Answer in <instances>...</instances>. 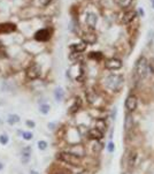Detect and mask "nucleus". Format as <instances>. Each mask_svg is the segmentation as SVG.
Segmentation results:
<instances>
[{"mask_svg": "<svg viewBox=\"0 0 154 174\" xmlns=\"http://www.w3.org/2000/svg\"><path fill=\"white\" fill-rule=\"evenodd\" d=\"M7 121H8L9 125L13 126V125H15V124H17V122H20V116H18L17 114H9Z\"/></svg>", "mask_w": 154, "mask_h": 174, "instance_id": "obj_20", "label": "nucleus"}, {"mask_svg": "<svg viewBox=\"0 0 154 174\" xmlns=\"http://www.w3.org/2000/svg\"><path fill=\"white\" fill-rule=\"evenodd\" d=\"M2 168H4V164H2V163H1V161H0V171H1V170H2Z\"/></svg>", "mask_w": 154, "mask_h": 174, "instance_id": "obj_36", "label": "nucleus"}, {"mask_svg": "<svg viewBox=\"0 0 154 174\" xmlns=\"http://www.w3.org/2000/svg\"><path fill=\"white\" fill-rule=\"evenodd\" d=\"M25 125L29 127V128H35V127H36V124H35L33 121H31V120H27V121H25Z\"/></svg>", "mask_w": 154, "mask_h": 174, "instance_id": "obj_30", "label": "nucleus"}, {"mask_svg": "<svg viewBox=\"0 0 154 174\" xmlns=\"http://www.w3.org/2000/svg\"><path fill=\"white\" fill-rule=\"evenodd\" d=\"M51 1H52V0H40V4H42L43 6H47V5H49Z\"/></svg>", "mask_w": 154, "mask_h": 174, "instance_id": "obj_32", "label": "nucleus"}, {"mask_svg": "<svg viewBox=\"0 0 154 174\" xmlns=\"http://www.w3.org/2000/svg\"><path fill=\"white\" fill-rule=\"evenodd\" d=\"M49 110H51V107H49L48 104H42L39 106V111H40V113H43V114H47L49 112Z\"/></svg>", "mask_w": 154, "mask_h": 174, "instance_id": "obj_24", "label": "nucleus"}, {"mask_svg": "<svg viewBox=\"0 0 154 174\" xmlns=\"http://www.w3.org/2000/svg\"><path fill=\"white\" fill-rule=\"evenodd\" d=\"M38 149L39 150H46L47 149V142L46 141H38Z\"/></svg>", "mask_w": 154, "mask_h": 174, "instance_id": "obj_28", "label": "nucleus"}, {"mask_svg": "<svg viewBox=\"0 0 154 174\" xmlns=\"http://www.w3.org/2000/svg\"><path fill=\"white\" fill-rule=\"evenodd\" d=\"M55 174H63V173H55Z\"/></svg>", "mask_w": 154, "mask_h": 174, "instance_id": "obj_38", "label": "nucleus"}, {"mask_svg": "<svg viewBox=\"0 0 154 174\" xmlns=\"http://www.w3.org/2000/svg\"><path fill=\"white\" fill-rule=\"evenodd\" d=\"M151 2H152V7L154 8V0H151Z\"/></svg>", "mask_w": 154, "mask_h": 174, "instance_id": "obj_37", "label": "nucleus"}, {"mask_svg": "<svg viewBox=\"0 0 154 174\" xmlns=\"http://www.w3.org/2000/svg\"><path fill=\"white\" fill-rule=\"evenodd\" d=\"M40 70H42L40 66L37 63H33V65L29 66V68L25 72V75L29 80H37L40 76Z\"/></svg>", "mask_w": 154, "mask_h": 174, "instance_id": "obj_4", "label": "nucleus"}, {"mask_svg": "<svg viewBox=\"0 0 154 174\" xmlns=\"http://www.w3.org/2000/svg\"><path fill=\"white\" fill-rule=\"evenodd\" d=\"M82 39L85 44L92 45V44H95V42H97V35L94 32H85L82 36Z\"/></svg>", "mask_w": 154, "mask_h": 174, "instance_id": "obj_10", "label": "nucleus"}, {"mask_svg": "<svg viewBox=\"0 0 154 174\" xmlns=\"http://www.w3.org/2000/svg\"><path fill=\"white\" fill-rule=\"evenodd\" d=\"M51 38V33L48 29H40L35 33V39L38 42H46Z\"/></svg>", "mask_w": 154, "mask_h": 174, "instance_id": "obj_8", "label": "nucleus"}, {"mask_svg": "<svg viewBox=\"0 0 154 174\" xmlns=\"http://www.w3.org/2000/svg\"><path fill=\"white\" fill-rule=\"evenodd\" d=\"M135 70H136V75L140 80H144L147 76V74H148V62H147V59L145 57H139L138 58V60L136 61Z\"/></svg>", "mask_w": 154, "mask_h": 174, "instance_id": "obj_2", "label": "nucleus"}, {"mask_svg": "<svg viewBox=\"0 0 154 174\" xmlns=\"http://www.w3.org/2000/svg\"><path fill=\"white\" fill-rule=\"evenodd\" d=\"M54 97H55V99H57L58 102H61L62 99H63V97H64V91H63V89H62V88H57L55 91H54Z\"/></svg>", "mask_w": 154, "mask_h": 174, "instance_id": "obj_19", "label": "nucleus"}, {"mask_svg": "<svg viewBox=\"0 0 154 174\" xmlns=\"http://www.w3.org/2000/svg\"><path fill=\"white\" fill-rule=\"evenodd\" d=\"M97 21H98V17L94 13H88L86 14V18H85V22L86 24L91 28V29H94L95 26H97Z\"/></svg>", "mask_w": 154, "mask_h": 174, "instance_id": "obj_11", "label": "nucleus"}, {"mask_svg": "<svg viewBox=\"0 0 154 174\" xmlns=\"http://www.w3.org/2000/svg\"><path fill=\"white\" fill-rule=\"evenodd\" d=\"M8 141H9V137H8L7 134H1V135H0V144L6 145V144L8 143Z\"/></svg>", "mask_w": 154, "mask_h": 174, "instance_id": "obj_26", "label": "nucleus"}, {"mask_svg": "<svg viewBox=\"0 0 154 174\" xmlns=\"http://www.w3.org/2000/svg\"><path fill=\"white\" fill-rule=\"evenodd\" d=\"M136 160H137V153H136L135 151L130 152V155H129V158H128V165H129V167H130V168H132V167L135 166V164H136Z\"/></svg>", "mask_w": 154, "mask_h": 174, "instance_id": "obj_18", "label": "nucleus"}, {"mask_svg": "<svg viewBox=\"0 0 154 174\" xmlns=\"http://www.w3.org/2000/svg\"><path fill=\"white\" fill-rule=\"evenodd\" d=\"M81 106H82V99L79 98V97H76L75 98V100H74V104L70 106V113L71 114H74V113H76L79 109H81Z\"/></svg>", "mask_w": 154, "mask_h": 174, "instance_id": "obj_15", "label": "nucleus"}, {"mask_svg": "<svg viewBox=\"0 0 154 174\" xmlns=\"http://www.w3.org/2000/svg\"><path fill=\"white\" fill-rule=\"evenodd\" d=\"M1 58H7V52L2 45H0V59Z\"/></svg>", "mask_w": 154, "mask_h": 174, "instance_id": "obj_29", "label": "nucleus"}, {"mask_svg": "<svg viewBox=\"0 0 154 174\" xmlns=\"http://www.w3.org/2000/svg\"><path fill=\"white\" fill-rule=\"evenodd\" d=\"M95 128L99 129L101 133H105L106 129H107V125H106V121L104 119H97L95 121Z\"/></svg>", "mask_w": 154, "mask_h": 174, "instance_id": "obj_17", "label": "nucleus"}, {"mask_svg": "<svg viewBox=\"0 0 154 174\" xmlns=\"http://www.w3.org/2000/svg\"><path fill=\"white\" fill-rule=\"evenodd\" d=\"M107 149H108V151H109V152H113V151H114V143H113V142L108 143Z\"/></svg>", "mask_w": 154, "mask_h": 174, "instance_id": "obj_31", "label": "nucleus"}, {"mask_svg": "<svg viewBox=\"0 0 154 174\" xmlns=\"http://www.w3.org/2000/svg\"><path fill=\"white\" fill-rule=\"evenodd\" d=\"M16 30V26L13 23H4V24H0V31L1 32H12Z\"/></svg>", "mask_w": 154, "mask_h": 174, "instance_id": "obj_13", "label": "nucleus"}, {"mask_svg": "<svg viewBox=\"0 0 154 174\" xmlns=\"http://www.w3.org/2000/svg\"><path fill=\"white\" fill-rule=\"evenodd\" d=\"M137 105H138V100H137V97L136 96L130 95L126 97V99H125V109L128 110L129 113L136 111Z\"/></svg>", "mask_w": 154, "mask_h": 174, "instance_id": "obj_5", "label": "nucleus"}, {"mask_svg": "<svg viewBox=\"0 0 154 174\" xmlns=\"http://www.w3.org/2000/svg\"><path fill=\"white\" fill-rule=\"evenodd\" d=\"M88 136L90 140H93V141H100L102 137H104V133H101L99 129H97L95 127L94 128H91L88 133Z\"/></svg>", "mask_w": 154, "mask_h": 174, "instance_id": "obj_9", "label": "nucleus"}, {"mask_svg": "<svg viewBox=\"0 0 154 174\" xmlns=\"http://www.w3.org/2000/svg\"><path fill=\"white\" fill-rule=\"evenodd\" d=\"M22 137H23L25 141H30V140H32L33 135H32L31 131H23V133H22Z\"/></svg>", "mask_w": 154, "mask_h": 174, "instance_id": "obj_27", "label": "nucleus"}, {"mask_svg": "<svg viewBox=\"0 0 154 174\" xmlns=\"http://www.w3.org/2000/svg\"><path fill=\"white\" fill-rule=\"evenodd\" d=\"M89 58L91 59H94V60H100L102 58V53L101 52H91L89 54Z\"/></svg>", "mask_w": 154, "mask_h": 174, "instance_id": "obj_23", "label": "nucleus"}, {"mask_svg": "<svg viewBox=\"0 0 154 174\" xmlns=\"http://www.w3.org/2000/svg\"><path fill=\"white\" fill-rule=\"evenodd\" d=\"M131 2H132V0H119V5L122 8H128L131 5Z\"/></svg>", "mask_w": 154, "mask_h": 174, "instance_id": "obj_25", "label": "nucleus"}, {"mask_svg": "<svg viewBox=\"0 0 154 174\" xmlns=\"http://www.w3.org/2000/svg\"><path fill=\"white\" fill-rule=\"evenodd\" d=\"M31 156V148L30 146H25L22 149V157L24 158V161H27L28 159L30 158Z\"/></svg>", "mask_w": 154, "mask_h": 174, "instance_id": "obj_21", "label": "nucleus"}, {"mask_svg": "<svg viewBox=\"0 0 154 174\" xmlns=\"http://www.w3.org/2000/svg\"><path fill=\"white\" fill-rule=\"evenodd\" d=\"M30 174H39V173H38V172H37L36 170H31V171H30Z\"/></svg>", "mask_w": 154, "mask_h": 174, "instance_id": "obj_34", "label": "nucleus"}, {"mask_svg": "<svg viewBox=\"0 0 154 174\" xmlns=\"http://www.w3.org/2000/svg\"><path fill=\"white\" fill-rule=\"evenodd\" d=\"M77 174H91V173H90L89 171H85V170H84V171H81V172H78Z\"/></svg>", "mask_w": 154, "mask_h": 174, "instance_id": "obj_33", "label": "nucleus"}, {"mask_svg": "<svg viewBox=\"0 0 154 174\" xmlns=\"http://www.w3.org/2000/svg\"><path fill=\"white\" fill-rule=\"evenodd\" d=\"M124 84V79L122 75L120 74H112L106 77L105 80V85L107 87L109 90L114 91V92H117L122 89Z\"/></svg>", "mask_w": 154, "mask_h": 174, "instance_id": "obj_1", "label": "nucleus"}, {"mask_svg": "<svg viewBox=\"0 0 154 174\" xmlns=\"http://www.w3.org/2000/svg\"><path fill=\"white\" fill-rule=\"evenodd\" d=\"M136 12H134V11H129V12H125L123 14V17H122V22L125 23V24H128V23H130V22H132L134 20H135V17H136Z\"/></svg>", "mask_w": 154, "mask_h": 174, "instance_id": "obj_12", "label": "nucleus"}, {"mask_svg": "<svg viewBox=\"0 0 154 174\" xmlns=\"http://www.w3.org/2000/svg\"><path fill=\"white\" fill-rule=\"evenodd\" d=\"M105 66H106L107 69L116 70V69H120L122 67V61L120 59H116V58H110V59H108L106 61Z\"/></svg>", "mask_w": 154, "mask_h": 174, "instance_id": "obj_7", "label": "nucleus"}, {"mask_svg": "<svg viewBox=\"0 0 154 174\" xmlns=\"http://www.w3.org/2000/svg\"><path fill=\"white\" fill-rule=\"evenodd\" d=\"M53 127H54V124H48V128L49 129H54Z\"/></svg>", "mask_w": 154, "mask_h": 174, "instance_id": "obj_35", "label": "nucleus"}, {"mask_svg": "<svg viewBox=\"0 0 154 174\" xmlns=\"http://www.w3.org/2000/svg\"><path fill=\"white\" fill-rule=\"evenodd\" d=\"M134 126V120H132V115L131 113L128 112V114L125 115V121H124V128L126 131H129L131 128Z\"/></svg>", "mask_w": 154, "mask_h": 174, "instance_id": "obj_14", "label": "nucleus"}, {"mask_svg": "<svg viewBox=\"0 0 154 174\" xmlns=\"http://www.w3.org/2000/svg\"><path fill=\"white\" fill-rule=\"evenodd\" d=\"M70 48L73 50V52H77V53H82V52H84L85 51V48H86V44L84 43V42H82V43H77V44H73Z\"/></svg>", "mask_w": 154, "mask_h": 174, "instance_id": "obj_16", "label": "nucleus"}, {"mask_svg": "<svg viewBox=\"0 0 154 174\" xmlns=\"http://www.w3.org/2000/svg\"><path fill=\"white\" fill-rule=\"evenodd\" d=\"M67 151L70 152V153H73V155H75L77 157H79V158L84 157V155H85V149H84V146L81 145V144H76V145L69 146V149H68Z\"/></svg>", "mask_w": 154, "mask_h": 174, "instance_id": "obj_6", "label": "nucleus"}, {"mask_svg": "<svg viewBox=\"0 0 154 174\" xmlns=\"http://www.w3.org/2000/svg\"><path fill=\"white\" fill-rule=\"evenodd\" d=\"M58 159L61 160L63 163L68 164V165H71V166H75V167H78L81 165V158L77 157L75 155L68 152V151H62L60 153H58Z\"/></svg>", "mask_w": 154, "mask_h": 174, "instance_id": "obj_3", "label": "nucleus"}, {"mask_svg": "<svg viewBox=\"0 0 154 174\" xmlns=\"http://www.w3.org/2000/svg\"><path fill=\"white\" fill-rule=\"evenodd\" d=\"M92 150L94 152H100L102 150V144L99 142V141H95L92 145Z\"/></svg>", "mask_w": 154, "mask_h": 174, "instance_id": "obj_22", "label": "nucleus"}]
</instances>
